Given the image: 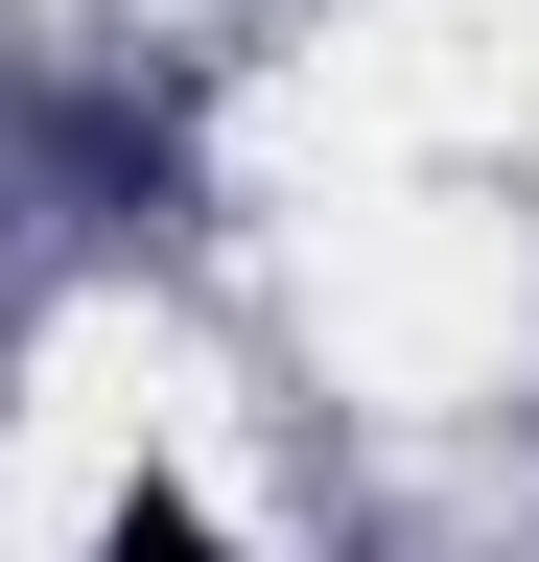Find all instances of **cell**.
<instances>
[{"label":"cell","instance_id":"obj_1","mask_svg":"<svg viewBox=\"0 0 539 562\" xmlns=\"http://www.w3.org/2000/svg\"><path fill=\"white\" fill-rule=\"evenodd\" d=\"M94 562H235V539L188 516V492H117V516H94Z\"/></svg>","mask_w":539,"mask_h":562}]
</instances>
